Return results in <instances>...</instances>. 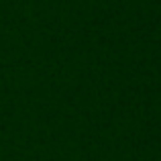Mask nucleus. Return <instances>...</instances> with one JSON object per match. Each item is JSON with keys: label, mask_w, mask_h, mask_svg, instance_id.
Segmentation results:
<instances>
[]
</instances>
